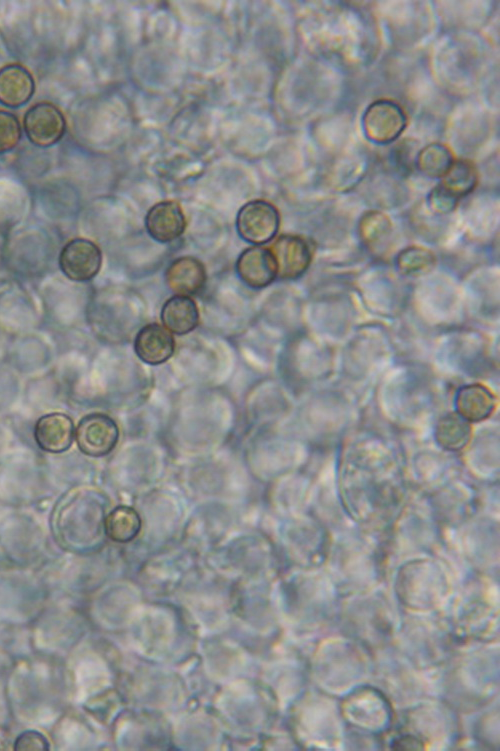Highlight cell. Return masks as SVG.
<instances>
[{
	"label": "cell",
	"mask_w": 500,
	"mask_h": 751,
	"mask_svg": "<svg viewBox=\"0 0 500 751\" xmlns=\"http://www.w3.org/2000/svg\"><path fill=\"white\" fill-rule=\"evenodd\" d=\"M280 226L277 208L263 199L251 200L244 204L236 218V229L246 242L262 245L271 241Z\"/></svg>",
	"instance_id": "obj_1"
},
{
	"label": "cell",
	"mask_w": 500,
	"mask_h": 751,
	"mask_svg": "<svg viewBox=\"0 0 500 751\" xmlns=\"http://www.w3.org/2000/svg\"><path fill=\"white\" fill-rule=\"evenodd\" d=\"M406 125L407 117L404 110L389 99L372 102L362 117L366 137L377 144L393 142L401 135Z\"/></svg>",
	"instance_id": "obj_2"
},
{
	"label": "cell",
	"mask_w": 500,
	"mask_h": 751,
	"mask_svg": "<svg viewBox=\"0 0 500 751\" xmlns=\"http://www.w3.org/2000/svg\"><path fill=\"white\" fill-rule=\"evenodd\" d=\"M79 450L90 457H103L111 453L119 440V428L110 416L90 413L84 416L75 430Z\"/></svg>",
	"instance_id": "obj_3"
},
{
	"label": "cell",
	"mask_w": 500,
	"mask_h": 751,
	"mask_svg": "<svg viewBox=\"0 0 500 751\" xmlns=\"http://www.w3.org/2000/svg\"><path fill=\"white\" fill-rule=\"evenodd\" d=\"M29 141L39 147H49L64 136L66 121L62 111L52 103L40 102L30 107L23 119Z\"/></svg>",
	"instance_id": "obj_4"
},
{
	"label": "cell",
	"mask_w": 500,
	"mask_h": 751,
	"mask_svg": "<svg viewBox=\"0 0 500 751\" xmlns=\"http://www.w3.org/2000/svg\"><path fill=\"white\" fill-rule=\"evenodd\" d=\"M102 265V252L91 240L74 238L68 241L59 255L62 273L70 280L86 282L94 278Z\"/></svg>",
	"instance_id": "obj_5"
},
{
	"label": "cell",
	"mask_w": 500,
	"mask_h": 751,
	"mask_svg": "<svg viewBox=\"0 0 500 751\" xmlns=\"http://www.w3.org/2000/svg\"><path fill=\"white\" fill-rule=\"evenodd\" d=\"M75 437L74 423L65 413L52 412L41 416L34 426V439L38 447L52 454L67 451Z\"/></svg>",
	"instance_id": "obj_6"
},
{
	"label": "cell",
	"mask_w": 500,
	"mask_h": 751,
	"mask_svg": "<svg viewBox=\"0 0 500 751\" xmlns=\"http://www.w3.org/2000/svg\"><path fill=\"white\" fill-rule=\"evenodd\" d=\"M236 271L240 280L252 289L270 285L277 276L274 257L268 248L252 246L239 255Z\"/></svg>",
	"instance_id": "obj_7"
},
{
	"label": "cell",
	"mask_w": 500,
	"mask_h": 751,
	"mask_svg": "<svg viewBox=\"0 0 500 751\" xmlns=\"http://www.w3.org/2000/svg\"><path fill=\"white\" fill-rule=\"evenodd\" d=\"M277 276L281 279H295L301 276L311 261V251L308 244L299 236L282 235L271 247Z\"/></svg>",
	"instance_id": "obj_8"
},
{
	"label": "cell",
	"mask_w": 500,
	"mask_h": 751,
	"mask_svg": "<svg viewBox=\"0 0 500 751\" xmlns=\"http://www.w3.org/2000/svg\"><path fill=\"white\" fill-rule=\"evenodd\" d=\"M148 234L157 242L169 243L179 238L185 231L184 212L175 201H161L153 205L145 217Z\"/></svg>",
	"instance_id": "obj_9"
},
{
	"label": "cell",
	"mask_w": 500,
	"mask_h": 751,
	"mask_svg": "<svg viewBox=\"0 0 500 751\" xmlns=\"http://www.w3.org/2000/svg\"><path fill=\"white\" fill-rule=\"evenodd\" d=\"M176 343L165 327L157 323L143 326L135 336L134 351L138 358L149 365H160L169 360Z\"/></svg>",
	"instance_id": "obj_10"
},
{
	"label": "cell",
	"mask_w": 500,
	"mask_h": 751,
	"mask_svg": "<svg viewBox=\"0 0 500 751\" xmlns=\"http://www.w3.org/2000/svg\"><path fill=\"white\" fill-rule=\"evenodd\" d=\"M165 279L168 287L177 295H195L200 293L206 284V269L199 259L183 256L170 263Z\"/></svg>",
	"instance_id": "obj_11"
},
{
	"label": "cell",
	"mask_w": 500,
	"mask_h": 751,
	"mask_svg": "<svg viewBox=\"0 0 500 751\" xmlns=\"http://www.w3.org/2000/svg\"><path fill=\"white\" fill-rule=\"evenodd\" d=\"M35 91L30 71L20 64H8L0 69V103L11 108L26 104Z\"/></svg>",
	"instance_id": "obj_12"
},
{
	"label": "cell",
	"mask_w": 500,
	"mask_h": 751,
	"mask_svg": "<svg viewBox=\"0 0 500 751\" xmlns=\"http://www.w3.org/2000/svg\"><path fill=\"white\" fill-rule=\"evenodd\" d=\"M161 321L164 327L176 335H185L199 324V310L195 301L185 295L169 298L161 309Z\"/></svg>",
	"instance_id": "obj_13"
},
{
	"label": "cell",
	"mask_w": 500,
	"mask_h": 751,
	"mask_svg": "<svg viewBox=\"0 0 500 751\" xmlns=\"http://www.w3.org/2000/svg\"><path fill=\"white\" fill-rule=\"evenodd\" d=\"M141 530V518L131 507L121 505L110 511L104 520V531L109 539L118 543L132 541Z\"/></svg>",
	"instance_id": "obj_14"
},
{
	"label": "cell",
	"mask_w": 500,
	"mask_h": 751,
	"mask_svg": "<svg viewBox=\"0 0 500 751\" xmlns=\"http://www.w3.org/2000/svg\"><path fill=\"white\" fill-rule=\"evenodd\" d=\"M456 404L463 419L479 421L490 415L494 408V398L486 388L468 385L459 390Z\"/></svg>",
	"instance_id": "obj_15"
},
{
	"label": "cell",
	"mask_w": 500,
	"mask_h": 751,
	"mask_svg": "<svg viewBox=\"0 0 500 751\" xmlns=\"http://www.w3.org/2000/svg\"><path fill=\"white\" fill-rule=\"evenodd\" d=\"M441 178L439 185L459 199L470 193L476 186L477 171L469 160H453Z\"/></svg>",
	"instance_id": "obj_16"
},
{
	"label": "cell",
	"mask_w": 500,
	"mask_h": 751,
	"mask_svg": "<svg viewBox=\"0 0 500 751\" xmlns=\"http://www.w3.org/2000/svg\"><path fill=\"white\" fill-rule=\"evenodd\" d=\"M453 162L449 149L443 144L432 143L425 146L416 158V166L428 177H442Z\"/></svg>",
	"instance_id": "obj_17"
},
{
	"label": "cell",
	"mask_w": 500,
	"mask_h": 751,
	"mask_svg": "<svg viewBox=\"0 0 500 751\" xmlns=\"http://www.w3.org/2000/svg\"><path fill=\"white\" fill-rule=\"evenodd\" d=\"M437 439L447 449H460L469 439L470 428L465 419L448 416L437 427Z\"/></svg>",
	"instance_id": "obj_18"
},
{
	"label": "cell",
	"mask_w": 500,
	"mask_h": 751,
	"mask_svg": "<svg viewBox=\"0 0 500 751\" xmlns=\"http://www.w3.org/2000/svg\"><path fill=\"white\" fill-rule=\"evenodd\" d=\"M18 118L5 110H0V154L13 150L21 139Z\"/></svg>",
	"instance_id": "obj_19"
},
{
	"label": "cell",
	"mask_w": 500,
	"mask_h": 751,
	"mask_svg": "<svg viewBox=\"0 0 500 751\" xmlns=\"http://www.w3.org/2000/svg\"><path fill=\"white\" fill-rule=\"evenodd\" d=\"M14 749L17 751H47L49 742L46 737L34 730H28L21 733L14 743Z\"/></svg>",
	"instance_id": "obj_20"
},
{
	"label": "cell",
	"mask_w": 500,
	"mask_h": 751,
	"mask_svg": "<svg viewBox=\"0 0 500 751\" xmlns=\"http://www.w3.org/2000/svg\"><path fill=\"white\" fill-rule=\"evenodd\" d=\"M458 199L442 188L440 185L435 187L429 196L431 208L438 213H448L452 211Z\"/></svg>",
	"instance_id": "obj_21"
}]
</instances>
